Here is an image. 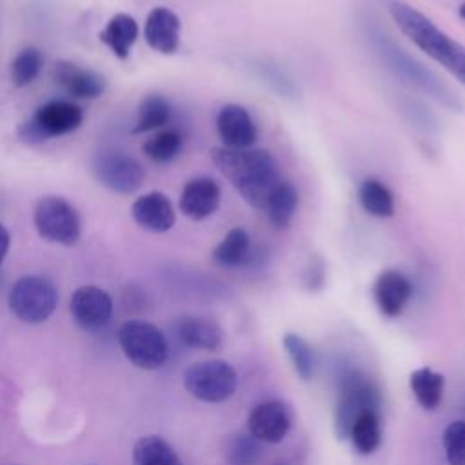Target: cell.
<instances>
[{
  "label": "cell",
  "mask_w": 465,
  "mask_h": 465,
  "mask_svg": "<svg viewBox=\"0 0 465 465\" xmlns=\"http://www.w3.org/2000/svg\"><path fill=\"white\" fill-rule=\"evenodd\" d=\"M209 154L243 202L263 211L271 191L282 180L274 156L265 149H229L223 145L213 147Z\"/></svg>",
  "instance_id": "obj_1"
},
{
  "label": "cell",
  "mask_w": 465,
  "mask_h": 465,
  "mask_svg": "<svg viewBox=\"0 0 465 465\" xmlns=\"http://www.w3.org/2000/svg\"><path fill=\"white\" fill-rule=\"evenodd\" d=\"M389 13L398 29L430 60L465 87V45L441 31L429 16L407 2L392 0Z\"/></svg>",
  "instance_id": "obj_2"
},
{
  "label": "cell",
  "mask_w": 465,
  "mask_h": 465,
  "mask_svg": "<svg viewBox=\"0 0 465 465\" xmlns=\"http://www.w3.org/2000/svg\"><path fill=\"white\" fill-rule=\"evenodd\" d=\"M371 40L376 49V54L385 64V67L401 82L411 87L420 89L421 93L434 98L438 104L445 105L450 111H461V100L445 85L440 76L425 67L421 62L412 58L405 49L398 47L387 35L381 31H371Z\"/></svg>",
  "instance_id": "obj_3"
},
{
  "label": "cell",
  "mask_w": 465,
  "mask_h": 465,
  "mask_svg": "<svg viewBox=\"0 0 465 465\" xmlns=\"http://www.w3.org/2000/svg\"><path fill=\"white\" fill-rule=\"evenodd\" d=\"M380 405L381 394L371 376L360 369L343 372L334 405V434L338 440H347L354 420L365 411H380Z\"/></svg>",
  "instance_id": "obj_4"
},
{
  "label": "cell",
  "mask_w": 465,
  "mask_h": 465,
  "mask_svg": "<svg viewBox=\"0 0 465 465\" xmlns=\"http://www.w3.org/2000/svg\"><path fill=\"white\" fill-rule=\"evenodd\" d=\"M116 338L125 358L138 369H160L169 358L165 334L149 322L129 320L120 325Z\"/></svg>",
  "instance_id": "obj_5"
},
{
  "label": "cell",
  "mask_w": 465,
  "mask_h": 465,
  "mask_svg": "<svg viewBox=\"0 0 465 465\" xmlns=\"http://www.w3.org/2000/svg\"><path fill=\"white\" fill-rule=\"evenodd\" d=\"M84 122V111L74 102L51 100L42 104L33 116L20 125L18 136L33 145L54 136H64L76 131Z\"/></svg>",
  "instance_id": "obj_6"
},
{
  "label": "cell",
  "mask_w": 465,
  "mask_h": 465,
  "mask_svg": "<svg viewBox=\"0 0 465 465\" xmlns=\"http://www.w3.org/2000/svg\"><path fill=\"white\" fill-rule=\"evenodd\" d=\"M11 312L24 323L45 322L58 305V291L44 276L29 274L18 278L7 296Z\"/></svg>",
  "instance_id": "obj_7"
},
{
  "label": "cell",
  "mask_w": 465,
  "mask_h": 465,
  "mask_svg": "<svg viewBox=\"0 0 465 465\" xmlns=\"http://www.w3.org/2000/svg\"><path fill=\"white\" fill-rule=\"evenodd\" d=\"M185 391L205 403H222L229 400L238 387V374L223 360H205L189 365L183 371Z\"/></svg>",
  "instance_id": "obj_8"
},
{
  "label": "cell",
  "mask_w": 465,
  "mask_h": 465,
  "mask_svg": "<svg viewBox=\"0 0 465 465\" xmlns=\"http://www.w3.org/2000/svg\"><path fill=\"white\" fill-rule=\"evenodd\" d=\"M33 222L38 234L51 243L71 247L82 234V223L76 209L62 196L40 198L35 205Z\"/></svg>",
  "instance_id": "obj_9"
},
{
  "label": "cell",
  "mask_w": 465,
  "mask_h": 465,
  "mask_svg": "<svg viewBox=\"0 0 465 465\" xmlns=\"http://www.w3.org/2000/svg\"><path fill=\"white\" fill-rule=\"evenodd\" d=\"M96 180L113 193L133 194L145 180L143 165L120 151H104L93 163Z\"/></svg>",
  "instance_id": "obj_10"
},
{
  "label": "cell",
  "mask_w": 465,
  "mask_h": 465,
  "mask_svg": "<svg viewBox=\"0 0 465 465\" xmlns=\"http://www.w3.org/2000/svg\"><path fill=\"white\" fill-rule=\"evenodd\" d=\"M292 425V414L285 401L267 400L247 416V430L260 443H280Z\"/></svg>",
  "instance_id": "obj_11"
},
{
  "label": "cell",
  "mask_w": 465,
  "mask_h": 465,
  "mask_svg": "<svg viewBox=\"0 0 465 465\" xmlns=\"http://www.w3.org/2000/svg\"><path fill=\"white\" fill-rule=\"evenodd\" d=\"M71 314L84 331H100L111 322L113 298L96 285L78 287L71 296Z\"/></svg>",
  "instance_id": "obj_12"
},
{
  "label": "cell",
  "mask_w": 465,
  "mask_h": 465,
  "mask_svg": "<svg viewBox=\"0 0 465 465\" xmlns=\"http://www.w3.org/2000/svg\"><path fill=\"white\" fill-rule=\"evenodd\" d=\"M216 131L229 149H251L258 138V129L249 111L240 104H227L216 114Z\"/></svg>",
  "instance_id": "obj_13"
},
{
  "label": "cell",
  "mask_w": 465,
  "mask_h": 465,
  "mask_svg": "<svg viewBox=\"0 0 465 465\" xmlns=\"http://www.w3.org/2000/svg\"><path fill=\"white\" fill-rule=\"evenodd\" d=\"M222 200V189L216 180L209 176L191 178L180 194L178 207L183 216L193 222H202L216 213Z\"/></svg>",
  "instance_id": "obj_14"
},
{
  "label": "cell",
  "mask_w": 465,
  "mask_h": 465,
  "mask_svg": "<svg viewBox=\"0 0 465 465\" xmlns=\"http://www.w3.org/2000/svg\"><path fill=\"white\" fill-rule=\"evenodd\" d=\"M372 296L378 311L385 318H396L403 312L409 300L412 298V283L403 272L396 269H385L374 280Z\"/></svg>",
  "instance_id": "obj_15"
},
{
  "label": "cell",
  "mask_w": 465,
  "mask_h": 465,
  "mask_svg": "<svg viewBox=\"0 0 465 465\" xmlns=\"http://www.w3.org/2000/svg\"><path fill=\"white\" fill-rule=\"evenodd\" d=\"M131 216L142 229L154 234L171 231L176 222L171 198L160 191H149L138 196L131 205Z\"/></svg>",
  "instance_id": "obj_16"
},
{
  "label": "cell",
  "mask_w": 465,
  "mask_h": 465,
  "mask_svg": "<svg viewBox=\"0 0 465 465\" xmlns=\"http://www.w3.org/2000/svg\"><path fill=\"white\" fill-rule=\"evenodd\" d=\"M53 80L73 98L93 100L105 91V78L93 69L80 67L69 60H58L53 65Z\"/></svg>",
  "instance_id": "obj_17"
},
{
  "label": "cell",
  "mask_w": 465,
  "mask_h": 465,
  "mask_svg": "<svg viewBox=\"0 0 465 465\" xmlns=\"http://www.w3.org/2000/svg\"><path fill=\"white\" fill-rule=\"evenodd\" d=\"M182 22L178 15L163 5L149 11L143 25V36L147 45L162 54H174L180 47Z\"/></svg>",
  "instance_id": "obj_18"
},
{
  "label": "cell",
  "mask_w": 465,
  "mask_h": 465,
  "mask_svg": "<svg viewBox=\"0 0 465 465\" xmlns=\"http://www.w3.org/2000/svg\"><path fill=\"white\" fill-rule=\"evenodd\" d=\"M174 334L185 347L203 351H214L223 341L222 327L205 316H180L174 322Z\"/></svg>",
  "instance_id": "obj_19"
},
{
  "label": "cell",
  "mask_w": 465,
  "mask_h": 465,
  "mask_svg": "<svg viewBox=\"0 0 465 465\" xmlns=\"http://www.w3.org/2000/svg\"><path fill=\"white\" fill-rule=\"evenodd\" d=\"M102 44H105L113 54L120 60H125L131 53L133 44L138 38V24L127 13H116L109 18L107 25L98 33Z\"/></svg>",
  "instance_id": "obj_20"
},
{
  "label": "cell",
  "mask_w": 465,
  "mask_h": 465,
  "mask_svg": "<svg viewBox=\"0 0 465 465\" xmlns=\"http://www.w3.org/2000/svg\"><path fill=\"white\" fill-rule=\"evenodd\" d=\"M300 194L289 180H280L265 202V214L276 229H285L298 209Z\"/></svg>",
  "instance_id": "obj_21"
},
{
  "label": "cell",
  "mask_w": 465,
  "mask_h": 465,
  "mask_svg": "<svg viewBox=\"0 0 465 465\" xmlns=\"http://www.w3.org/2000/svg\"><path fill=\"white\" fill-rule=\"evenodd\" d=\"M409 387L416 401L425 411H434L440 407L445 391V376L429 367H420L411 372Z\"/></svg>",
  "instance_id": "obj_22"
},
{
  "label": "cell",
  "mask_w": 465,
  "mask_h": 465,
  "mask_svg": "<svg viewBox=\"0 0 465 465\" xmlns=\"http://www.w3.org/2000/svg\"><path fill=\"white\" fill-rule=\"evenodd\" d=\"M213 260L227 269L245 265L251 260V238L243 227L231 229L213 251Z\"/></svg>",
  "instance_id": "obj_23"
},
{
  "label": "cell",
  "mask_w": 465,
  "mask_h": 465,
  "mask_svg": "<svg viewBox=\"0 0 465 465\" xmlns=\"http://www.w3.org/2000/svg\"><path fill=\"white\" fill-rule=\"evenodd\" d=\"M358 200L363 211L374 218H391L396 211L392 191L378 178H365L358 189Z\"/></svg>",
  "instance_id": "obj_24"
},
{
  "label": "cell",
  "mask_w": 465,
  "mask_h": 465,
  "mask_svg": "<svg viewBox=\"0 0 465 465\" xmlns=\"http://www.w3.org/2000/svg\"><path fill=\"white\" fill-rule=\"evenodd\" d=\"M347 440H351L352 449L358 454H372L381 443L380 411H365L363 414H360L354 420Z\"/></svg>",
  "instance_id": "obj_25"
},
{
  "label": "cell",
  "mask_w": 465,
  "mask_h": 465,
  "mask_svg": "<svg viewBox=\"0 0 465 465\" xmlns=\"http://www.w3.org/2000/svg\"><path fill=\"white\" fill-rule=\"evenodd\" d=\"M133 465H182V461L163 438L143 436L133 447Z\"/></svg>",
  "instance_id": "obj_26"
},
{
  "label": "cell",
  "mask_w": 465,
  "mask_h": 465,
  "mask_svg": "<svg viewBox=\"0 0 465 465\" xmlns=\"http://www.w3.org/2000/svg\"><path fill=\"white\" fill-rule=\"evenodd\" d=\"M282 345H283L298 378L303 381H309L312 378L314 367H316V354H314V349L311 347V343L296 332H287L282 338Z\"/></svg>",
  "instance_id": "obj_27"
},
{
  "label": "cell",
  "mask_w": 465,
  "mask_h": 465,
  "mask_svg": "<svg viewBox=\"0 0 465 465\" xmlns=\"http://www.w3.org/2000/svg\"><path fill=\"white\" fill-rule=\"evenodd\" d=\"M171 118V104L165 96L151 93L142 98L138 107V120L133 133H149L165 125Z\"/></svg>",
  "instance_id": "obj_28"
},
{
  "label": "cell",
  "mask_w": 465,
  "mask_h": 465,
  "mask_svg": "<svg viewBox=\"0 0 465 465\" xmlns=\"http://www.w3.org/2000/svg\"><path fill=\"white\" fill-rule=\"evenodd\" d=\"M183 138L176 129H163L151 138H147L142 145V151L147 158L156 163H167L174 160L182 149Z\"/></svg>",
  "instance_id": "obj_29"
},
{
  "label": "cell",
  "mask_w": 465,
  "mask_h": 465,
  "mask_svg": "<svg viewBox=\"0 0 465 465\" xmlns=\"http://www.w3.org/2000/svg\"><path fill=\"white\" fill-rule=\"evenodd\" d=\"M42 65H44V54L40 53V49H36L33 45L22 49L11 64L13 84L16 87L29 85L40 74Z\"/></svg>",
  "instance_id": "obj_30"
},
{
  "label": "cell",
  "mask_w": 465,
  "mask_h": 465,
  "mask_svg": "<svg viewBox=\"0 0 465 465\" xmlns=\"http://www.w3.org/2000/svg\"><path fill=\"white\" fill-rule=\"evenodd\" d=\"M231 465H256L262 458V445L251 434H236L225 449Z\"/></svg>",
  "instance_id": "obj_31"
},
{
  "label": "cell",
  "mask_w": 465,
  "mask_h": 465,
  "mask_svg": "<svg viewBox=\"0 0 465 465\" xmlns=\"http://www.w3.org/2000/svg\"><path fill=\"white\" fill-rule=\"evenodd\" d=\"M443 450L449 465H465V421H452L443 432Z\"/></svg>",
  "instance_id": "obj_32"
},
{
  "label": "cell",
  "mask_w": 465,
  "mask_h": 465,
  "mask_svg": "<svg viewBox=\"0 0 465 465\" xmlns=\"http://www.w3.org/2000/svg\"><path fill=\"white\" fill-rule=\"evenodd\" d=\"M9 243H11V238H9V232L7 229L0 223V263L4 262L7 251H9Z\"/></svg>",
  "instance_id": "obj_33"
},
{
  "label": "cell",
  "mask_w": 465,
  "mask_h": 465,
  "mask_svg": "<svg viewBox=\"0 0 465 465\" xmlns=\"http://www.w3.org/2000/svg\"><path fill=\"white\" fill-rule=\"evenodd\" d=\"M458 15H460V18H463V20H465V2L458 7Z\"/></svg>",
  "instance_id": "obj_34"
}]
</instances>
